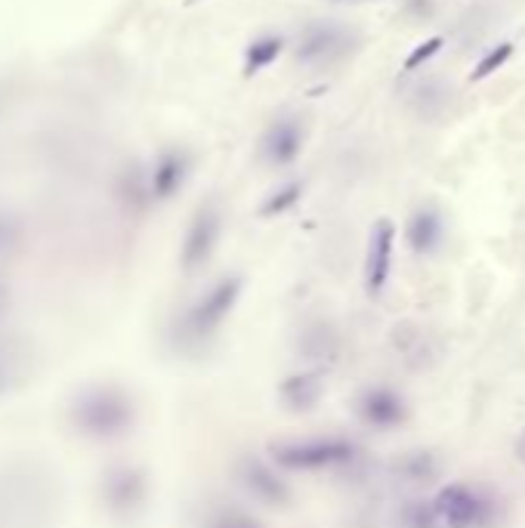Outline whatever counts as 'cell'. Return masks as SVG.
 <instances>
[{
    "label": "cell",
    "instance_id": "8992f818",
    "mask_svg": "<svg viewBox=\"0 0 525 528\" xmlns=\"http://www.w3.org/2000/svg\"><path fill=\"white\" fill-rule=\"evenodd\" d=\"M241 291H244L241 275H229V278L217 281V285L204 294V300L195 306V312H192V331L195 334H214L220 328V322L235 309Z\"/></svg>",
    "mask_w": 525,
    "mask_h": 528
},
{
    "label": "cell",
    "instance_id": "8fae6325",
    "mask_svg": "<svg viewBox=\"0 0 525 528\" xmlns=\"http://www.w3.org/2000/svg\"><path fill=\"white\" fill-rule=\"evenodd\" d=\"M405 238H408V248L417 257L436 254L439 244H442V217H439V210H433V207L414 210L408 226H405Z\"/></svg>",
    "mask_w": 525,
    "mask_h": 528
},
{
    "label": "cell",
    "instance_id": "6da1fadb",
    "mask_svg": "<svg viewBox=\"0 0 525 528\" xmlns=\"http://www.w3.org/2000/svg\"><path fill=\"white\" fill-rule=\"evenodd\" d=\"M269 457L278 470L285 473H319L349 467L359 457L356 442L343 436H315V439H294L269 445Z\"/></svg>",
    "mask_w": 525,
    "mask_h": 528
},
{
    "label": "cell",
    "instance_id": "7402d4cb",
    "mask_svg": "<svg viewBox=\"0 0 525 528\" xmlns=\"http://www.w3.org/2000/svg\"><path fill=\"white\" fill-rule=\"evenodd\" d=\"M189 4H195V0H189Z\"/></svg>",
    "mask_w": 525,
    "mask_h": 528
},
{
    "label": "cell",
    "instance_id": "4fadbf2b",
    "mask_svg": "<svg viewBox=\"0 0 525 528\" xmlns=\"http://www.w3.org/2000/svg\"><path fill=\"white\" fill-rule=\"evenodd\" d=\"M285 50V38L278 34H263V38L251 41L248 50H244V78H254L260 75L266 65H272Z\"/></svg>",
    "mask_w": 525,
    "mask_h": 528
},
{
    "label": "cell",
    "instance_id": "9c48e42d",
    "mask_svg": "<svg viewBox=\"0 0 525 528\" xmlns=\"http://www.w3.org/2000/svg\"><path fill=\"white\" fill-rule=\"evenodd\" d=\"M217 241H220V214H217V207H201L192 226H189V235H186V251H183V260L189 269L207 263V257L214 254L217 248Z\"/></svg>",
    "mask_w": 525,
    "mask_h": 528
},
{
    "label": "cell",
    "instance_id": "5b68a950",
    "mask_svg": "<svg viewBox=\"0 0 525 528\" xmlns=\"http://www.w3.org/2000/svg\"><path fill=\"white\" fill-rule=\"evenodd\" d=\"M356 414L371 430H396L405 424L408 405L390 386H368L356 402Z\"/></svg>",
    "mask_w": 525,
    "mask_h": 528
},
{
    "label": "cell",
    "instance_id": "ac0fdd59",
    "mask_svg": "<svg viewBox=\"0 0 525 528\" xmlns=\"http://www.w3.org/2000/svg\"><path fill=\"white\" fill-rule=\"evenodd\" d=\"M207 528H263V522L244 510H220L210 516Z\"/></svg>",
    "mask_w": 525,
    "mask_h": 528
},
{
    "label": "cell",
    "instance_id": "277c9868",
    "mask_svg": "<svg viewBox=\"0 0 525 528\" xmlns=\"http://www.w3.org/2000/svg\"><path fill=\"white\" fill-rule=\"evenodd\" d=\"M238 485L248 491V495L266 507H288L291 504V485L278 476V470H272L266 461H257V457H241L238 461Z\"/></svg>",
    "mask_w": 525,
    "mask_h": 528
},
{
    "label": "cell",
    "instance_id": "30bf717a",
    "mask_svg": "<svg viewBox=\"0 0 525 528\" xmlns=\"http://www.w3.org/2000/svg\"><path fill=\"white\" fill-rule=\"evenodd\" d=\"M325 393V380L322 371H300V374H288L282 383H278V396L291 411H312L319 405Z\"/></svg>",
    "mask_w": 525,
    "mask_h": 528
},
{
    "label": "cell",
    "instance_id": "ba28073f",
    "mask_svg": "<svg viewBox=\"0 0 525 528\" xmlns=\"http://www.w3.org/2000/svg\"><path fill=\"white\" fill-rule=\"evenodd\" d=\"M260 152L269 164L275 167H288L300 158L303 152V130L294 118H278L266 133H263V143Z\"/></svg>",
    "mask_w": 525,
    "mask_h": 528
},
{
    "label": "cell",
    "instance_id": "3957f363",
    "mask_svg": "<svg viewBox=\"0 0 525 528\" xmlns=\"http://www.w3.org/2000/svg\"><path fill=\"white\" fill-rule=\"evenodd\" d=\"M393 248H396V223L380 217L374 226H371V235H368V248H365V294L374 300L383 294L390 281V269H393Z\"/></svg>",
    "mask_w": 525,
    "mask_h": 528
},
{
    "label": "cell",
    "instance_id": "5bb4252c",
    "mask_svg": "<svg viewBox=\"0 0 525 528\" xmlns=\"http://www.w3.org/2000/svg\"><path fill=\"white\" fill-rule=\"evenodd\" d=\"M510 56H513V44H510V41H501L498 47H492V50H488V53L476 62L473 72H470V84H479V81H485V78H492L495 72H501V68L510 62Z\"/></svg>",
    "mask_w": 525,
    "mask_h": 528
},
{
    "label": "cell",
    "instance_id": "d6986e66",
    "mask_svg": "<svg viewBox=\"0 0 525 528\" xmlns=\"http://www.w3.org/2000/svg\"><path fill=\"white\" fill-rule=\"evenodd\" d=\"M402 470H405V476L408 479H430L433 473H436V461H433V454H427V451H414V454H408V461L402 464Z\"/></svg>",
    "mask_w": 525,
    "mask_h": 528
},
{
    "label": "cell",
    "instance_id": "9a60e30c",
    "mask_svg": "<svg viewBox=\"0 0 525 528\" xmlns=\"http://www.w3.org/2000/svg\"><path fill=\"white\" fill-rule=\"evenodd\" d=\"M303 198V183H288L282 186L278 192H272L263 204H260V217H282L288 214L291 207H297V201Z\"/></svg>",
    "mask_w": 525,
    "mask_h": 528
},
{
    "label": "cell",
    "instance_id": "7a4b0ae2",
    "mask_svg": "<svg viewBox=\"0 0 525 528\" xmlns=\"http://www.w3.org/2000/svg\"><path fill=\"white\" fill-rule=\"evenodd\" d=\"M433 510L442 528H488L495 519V504L464 482H448L439 488Z\"/></svg>",
    "mask_w": 525,
    "mask_h": 528
},
{
    "label": "cell",
    "instance_id": "7c38bea8",
    "mask_svg": "<svg viewBox=\"0 0 525 528\" xmlns=\"http://www.w3.org/2000/svg\"><path fill=\"white\" fill-rule=\"evenodd\" d=\"M186 170H189L186 155H180V152L161 155V161H158V167H155V173H152V189H155V195H158V198H170L173 192L183 186Z\"/></svg>",
    "mask_w": 525,
    "mask_h": 528
},
{
    "label": "cell",
    "instance_id": "ffe728a7",
    "mask_svg": "<svg viewBox=\"0 0 525 528\" xmlns=\"http://www.w3.org/2000/svg\"><path fill=\"white\" fill-rule=\"evenodd\" d=\"M405 525H408V528H436V525H439V519H436L433 504L411 501V504L405 507Z\"/></svg>",
    "mask_w": 525,
    "mask_h": 528
},
{
    "label": "cell",
    "instance_id": "44dd1931",
    "mask_svg": "<svg viewBox=\"0 0 525 528\" xmlns=\"http://www.w3.org/2000/svg\"><path fill=\"white\" fill-rule=\"evenodd\" d=\"M513 454H516V461L525 464V430L516 436V445H513Z\"/></svg>",
    "mask_w": 525,
    "mask_h": 528
},
{
    "label": "cell",
    "instance_id": "2e32d148",
    "mask_svg": "<svg viewBox=\"0 0 525 528\" xmlns=\"http://www.w3.org/2000/svg\"><path fill=\"white\" fill-rule=\"evenodd\" d=\"M303 352H306V359H322V356L331 359L337 352V340L328 328H312L303 337Z\"/></svg>",
    "mask_w": 525,
    "mask_h": 528
},
{
    "label": "cell",
    "instance_id": "52a82bcc",
    "mask_svg": "<svg viewBox=\"0 0 525 528\" xmlns=\"http://www.w3.org/2000/svg\"><path fill=\"white\" fill-rule=\"evenodd\" d=\"M346 31L340 25H331V22H315V25H306L303 34H300V44L294 50L297 62L303 65H322V62H331L337 56L346 53Z\"/></svg>",
    "mask_w": 525,
    "mask_h": 528
},
{
    "label": "cell",
    "instance_id": "e0dca14e",
    "mask_svg": "<svg viewBox=\"0 0 525 528\" xmlns=\"http://www.w3.org/2000/svg\"><path fill=\"white\" fill-rule=\"evenodd\" d=\"M445 47V38L442 34H433V38H427V41H420L408 56H405V62H402V72L405 75H411V72H417V68H424L439 50Z\"/></svg>",
    "mask_w": 525,
    "mask_h": 528
}]
</instances>
